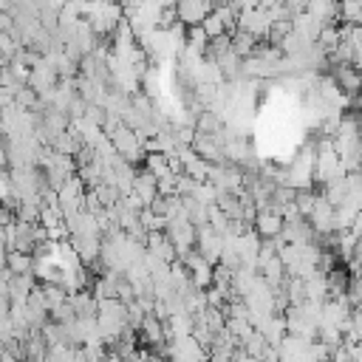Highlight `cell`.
<instances>
[{"label":"cell","instance_id":"6da1fadb","mask_svg":"<svg viewBox=\"0 0 362 362\" xmlns=\"http://www.w3.org/2000/svg\"><path fill=\"white\" fill-rule=\"evenodd\" d=\"M107 139H110V144H113V150H116V156L122 161H127V164L136 167V161L144 158V139L136 130H127L124 124H119Z\"/></svg>","mask_w":362,"mask_h":362},{"label":"cell","instance_id":"7a4b0ae2","mask_svg":"<svg viewBox=\"0 0 362 362\" xmlns=\"http://www.w3.org/2000/svg\"><path fill=\"white\" fill-rule=\"evenodd\" d=\"M164 359L170 362H206V348H201L192 337H178V339H167L161 345Z\"/></svg>","mask_w":362,"mask_h":362},{"label":"cell","instance_id":"3957f363","mask_svg":"<svg viewBox=\"0 0 362 362\" xmlns=\"http://www.w3.org/2000/svg\"><path fill=\"white\" fill-rule=\"evenodd\" d=\"M195 252L209 266H218L221 263V252H223V238L215 229H209V226H198L195 229Z\"/></svg>","mask_w":362,"mask_h":362},{"label":"cell","instance_id":"277c9868","mask_svg":"<svg viewBox=\"0 0 362 362\" xmlns=\"http://www.w3.org/2000/svg\"><path fill=\"white\" fill-rule=\"evenodd\" d=\"M212 11V3H206V0H181V3H175V20L187 28H192V25H201V20L206 17Z\"/></svg>","mask_w":362,"mask_h":362},{"label":"cell","instance_id":"5b68a950","mask_svg":"<svg viewBox=\"0 0 362 362\" xmlns=\"http://www.w3.org/2000/svg\"><path fill=\"white\" fill-rule=\"evenodd\" d=\"M252 232L260 238V240H272V238H277L280 235V229H283V218L274 212V209H257L255 212V221H252Z\"/></svg>","mask_w":362,"mask_h":362},{"label":"cell","instance_id":"8992f818","mask_svg":"<svg viewBox=\"0 0 362 362\" xmlns=\"http://www.w3.org/2000/svg\"><path fill=\"white\" fill-rule=\"evenodd\" d=\"M74 255L79 257L82 266H90V263H99V249H102V238L96 235H85V238H68Z\"/></svg>","mask_w":362,"mask_h":362},{"label":"cell","instance_id":"52a82bcc","mask_svg":"<svg viewBox=\"0 0 362 362\" xmlns=\"http://www.w3.org/2000/svg\"><path fill=\"white\" fill-rule=\"evenodd\" d=\"M133 195L144 204V206H150L156 198H158V189H156V178L147 173V170H139L136 173V178H133Z\"/></svg>","mask_w":362,"mask_h":362},{"label":"cell","instance_id":"ba28073f","mask_svg":"<svg viewBox=\"0 0 362 362\" xmlns=\"http://www.w3.org/2000/svg\"><path fill=\"white\" fill-rule=\"evenodd\" d=\"M305 14L314 17L320 25H331L337 20V3H331V0H311V3H305Z\"/></svg>","mask_w":362,"mask_h":362},{"label":"cell","instance_id":"9c48e42d","mask_svg":"<svg viewBox=\"0 0 362 362\" xmlns=\"http://www.w3.org/2000/svg\"><path fill=\"white\" fill-rule=\"evenodd\" d=\"M192 334V317L189 314H173L164 320V337L167 339H178V337H189Z\"/></svg>","mask_w":362,"mask_h":362},{"label":"cell","instance_id":"30bf717a","mask_svg":"<svg viewBox=\"0 0 362 362\" xmlns=\"http://www.w3.org/2000/svg\"><path fill=\"white\" fill-rule=\"evenodd\" d=\"M139 334H141V339L147 342V345H153V348H161L164 345V322H158L156 317H144L141 320V325H139Z\"/></svg>","mask_w":362,"mask_h":362},{"label":"cell","instance_id":"8fae6325","mask_svg":"<svg viewBox=\"0 0 362 362\" xmlns=\"http://www.w3.org/2000/svg\"><path fill=\"white\" fill-rule=\"evenodd\" d=\"M68 305L74 308V314H76V317H96V300L90 297V291H88V288L68 294Z\"/></svg>","mask_w":362,"mask_h":362},{"label":"cell","instance_id":"7c38bea8","mask_svg":"<svg viewBox=\"0 0 362 362\" xmlns=\"http://www.w3.org/2000/svg\"><path fill=\"white\" fill-rule=\"evenodd\" d=\"M255 45H257V40H255L252 34H246V31H232V34H229V51H232L238 59L252 57Z\"/></svg>","mask_w":362,"mask_h":362},{"label":"cell","instance_id":"4fadbf2b","mask_svg":"<svg viewBox=\"0 0 362 362\" xmlns=\"http://www.w3.org/2000/svg\"><path fill=\"white\" fill-rule=\"evenodd\" d=\"M51 150H54V153H59V156L74 158V156L82 150V141H79V136H76L74 130H65V133H59V136L51 141Z\"/></svg>","mask_w":362,"mask_h":362},{"label":"cell","instance_id":"5bb4252c","mask_svg":"<svg viewBox=\"0 0 362 362\" xmlns=\"http://www.w3.org/2000/svg\"><path fill=\"white\" fill-rule=\"evenodd\" d=\"M144 170L158 181L164 175H173L170 167H167V156H158V153H144Z\"/></svg>","mask_w":362,"mask_h":362},{"label":"cell","instance_id":"9a60e30c","mask_svg":"<svg viewBox=\"0 0 362 362\" xmlns=\"http://www.w3.org/2000/svg\"><path fill=\"white\" fill-rule=\"evenodd\" d=\"M31 266H34L31 255H23V252H8L6 255V269L11 274H31Z\"/></svg>","mask_w":362,"mask_h":362},{"label":"cell","instance_id":"2e32d148","mask_svg":"<svg viewBox=\"0 0 362 362\" xmlns=\"http://www.w3.org/2000/svg\"><path fill=\"white\" fill-rule=\"evenodd\" d=\"M337 17H339L345 25H359V20H362V3H356V0L339 3V6H337Z\"/></svg>","mask_w":362,"mask_h":362},{"label":"cell","instance_id":"e0dca14e","mask_svg":"<svg viewBox=\"0 0 362 362\" xmlns=\"http://www.w3.org/2000/svg\"><path fill=\"white\" fill-rule=\"evenodd\" d=\"M40 291H42V300H45V308H48V311H54L57 305H62V303L68 300V291H65L62 286L45 283V286H40Z\"/></svg>","mask_w":362,"mask_h":362},{"label":"cell","instance_id":"ac0fdd59","mask_svg":"<svg viewBox=\"0 0 362 362\" xmlns=\"http://www.w3.org/2000/svg\"><path fill=\"white\" fill-rule=\"evenodd\" d=\"M93 192H96V198H99V204H102V209H110L116 201H119V192H116V187L113 184H96L93 187Z\"/></svg>","mask_w":362,"mask_h":362},{"label":"cell","instance_id":"d6986e66","mask_svg":"<svg viewBox=\"0 0 362 362\" xmlns=\"http://www.w3.org/2000/svg\"><path fill=\"white\" fill-rule=\"evenodd\" d=\"M294 206H297L300 218L305 221V218L311 215V206H314V192H311V189H297V192H294Z\"/></svg>","mask_w":362,"mask_h":362},{"label":"cell","instance_id":"ffe728a7","mask_svg":"<svg viewBox=\"0 0 362 362\" xmlns=\"http://www.w3.org/2000/svg\"><path fill=\"white\" fill-rule=\"evenodd\" d=\"M201 31L206 34V40H215V37H221V34H226V28H223V23L209 11L204 20H201Z\"/></svg>","mask_w":362,"mask_h":362},{"label":"cell","instance_id":"44dd1931","mask_svg":"<svg viewBox=\"0 0 362 362\" xmlns=\"http://www.w3.org/2000/svg\"><path fill=\"white\" fill-rule=\"evenodd\" d=\"M11 221H14V212H11L8 206H3V204H0V226H8Z\"/></svg>","mask_w":362,"mask_h":362},{"label":"cell","instance_id":"7402d4cb","mask_svg":"<svg viewBox=\"0 0 362 362\" xmlns=\"http://www.w3.org/2000/svg\"><path fill=\"white\" fill-rule=\"evenodd\" d=\"M11 25H14V20H11L8 14H0V34H8Z\"/></svg>","mask_w":362,"mask_h":362},{"label":"cell","instance_id":"603a6c76","mask_svg":"<svg viewBox=\"0 0 362 362\" xmlns=\"http://www.w3.org/2000/svg\"><path fill=\"white\" fill-rule=\"evenodd\" d=\"M0 362H17V359H14V356H8V354L3 351V354H0Z\"/></svg>","mask_w":362,"mask_h":362},{"label":"cell","instance_id":"cb8c5ba5","mask_svg":"<svg viewBox=\"0 0 362 362\" xmlns=\"http://www.w3.org/2000/svg\"><path fill=\"white\" fill-rule=\"evenodd\" d=\"M6 255H8V252H6V249H0V266H6Z\"/></svg>","mask_w":362,"mask_h":362},{"label":"cell","instance_id":"d4e9b609","mask_svg":"<svg viewBox=\"0 0 362 362\" xmlns=\"http://www.w3.org/2000/svg\"><path fill=\"white\" fill-rule=\"evenodd\" d=\"M0 354H3V339H0Z\"/></svg>","mask_w":362,"mask_h":362}]
</instances>
